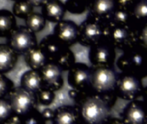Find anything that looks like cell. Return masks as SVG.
<instances>
[{"instance_id":"obj_34","label":"cell","mask_w":147,"mask_h":124,"mask_svg":"<svg viewBox=\"0 0 147 124\" xmlns=\"http://www.w3.org/2000/svg\"><path fill=\"white\" fill-rule=\"evenodd\" d=\"M0 124H22V119L18 116H16V115L13 116L12 115L9 118L0 123Z\"/></svg>"},{"instance_id":"obj_35","label":"cell","mask_w":147,"mask_h":124,"mask_svg":"<svg viewBox=\"0 0 147 124\" xmlns=\"http://www.w3.org/2000/svg\"><path fill=\"white\" fill-rule=\"evenodd\" d=\"M42 117L44 118V120H52L53 117V115H54V111L53 110H50V109H46L44 110V111L42 113H40Z\"/></svg>"},{"instance_id":"obj_30","label":"cell","mask_w":147,"mask_h":124,"mask_svg":"<svg viewBox=\"0 0 147 124\" xmlns=\"http://www.w3.org/2000/svg\"><path fill=\"white\" fill-rule=\"evenodd\" d=\"M13 88V82L4 74L0 73V98H3L4 97L8 96Z\"/></svg>"},{"instance_id":"obj_23","label":"cell","mask_w":147,"mask_h":124,"mask_svg":"<svg viewBox=\"0 0 147 124\" xmlns=\"http://www.w3.org/2000/svg\"><path fill=\"white\" fill-rule=\"evenodd\" d=\"M47 24V20L41 13L33 10L25 19V26L32 32L39 33L42 31Z\"/></svg>"},{"instance_id":"obj_2","label":"cell","mask_w":147,"mask_h":124,"mask_svg":"<svg viewBox=\"0 0 147 124\" xmlns=\"http://www.w3.org/2000/svg\"><path fill=\"white\" fill-rule=\"evenodd\" d=\"M140 26L133 22L120 23L109 22L104 24V40L115 49L126 51L138 44V33Z\"/></svg>"},{"instance_id":"obj_21","label":"cell","mask_w":147,"mask_h":124,"mask_svg":"<svg viewBox=\"0 0 147 124\" xmlns=\"http://www.w3.org/2000/svg\"><path fill=\"white\" fill-rule=\"evenodd\" d=\"M14 14L6 9H0V38H6L16 27Z\"/></svg>"},{"instance_id":"obj_16","label":"cell","mask_w":147,"mask_h":124,"mask_svg":"<svg viewBox=\"0 0 147 124\" xmlns=\"http://www.w3.org/2000/svg\"><path fill=\"white\" fill-rule=\"evenodd\" d=\"M18 54L7 44L0 43V73H7L16 66Z\"/></svg>"},{"instance_id":"obj_20","label":"cell","mask_w":147,"mask_h":124,"mask_svg":"<svg viewBox=\"0 0 147 124\" xmlns=\"http://www.w3.org/2000/svg\"><path fill=\"white\" fill-rule=\"evenodd\" d=\"M53 124H78V118L76 110L69 106H62L54 111Z\"/></svg>"},{"instance_id":"obj_24","label":"cell","mask_w":147,"mask_h":124,"mask_svg":"<svg viewBox=\"0 0 147 124\" xmlns=\"http://www.w3.org/2000/svg\"><path fill=\"white\" fill-rule=\"evenodd\" d=\"M53 63L56 64L63 72L68 71L76 63V57L69 47H65Z\"/></svg>"},{"instance_id":"obj_37","label":"cell","mask_w":147,"mask_h":124,"mask_svg":"<svg viewBox=\"0 0 147 124\" xmlns=\"http://www.w3.org/2000/svg\"><path fill=\"white\" fill-rule=\"evenodd\" d=\"M109 124H126L124 123V121L122 120H120V119H114L113 121L110 122Z\"/></svg>"},{"instance_id":"obj_12","label":"cell","mask_w":147,"mask_h":124,"mask_svg":"<svg viewBox=\"0 0 147 124\" xmlns=\"http://www.w3.org/2000/svg\"><path fill=\"white\" fill-rule=\"evenodd\" d=\"M78 26L71 20H62L56 23L53 35L65 47H70L78 42Z\"/></svg>"},{"instance_id":"obj_36","label":"cell","mask_w":147,"mask_h":124,"mask_svg":"<svg viewBox=\"0 0 147 124\" xmlns=\"http://www.w3.org/2000/svg\"><path fill=\"white\" fill-rule=\"evenodd\" d=\"M34 8L35 7H41L47 0H27Z\"/></svg>"},{"instance_id":"obj_9","label":"cell","mask_w":147,"mask_h":124,"mask_svg":"<svg viewBox=\"0 0 147 124\" xmlns=\"http://www.w3.org/2000/svg\"><path fill=\"white\" fill-rule=\"evenodd\" d=\"M115 55V48L105 40L90 47L89 51V60L94 67H113Z\"/></svg>"},{"instance_id":"obj_31","label":"cell","mask_w":147,"mask_h":124,"mask_svg":"<svg viewBox=\"0 0 147 124\" xmlns=\"http://www.w3.org/2000/svg\"><path fill=\"white\" fill-rule=\"evenodd\" d=\"M13 115L11 107L7 99L0 98V123L7 120Z\"/></svg>"},{"instance_id":"obj_29","label":"cell","mask_w":147,"mask_h":124,"mask_svg":"<svg viewBox=\"0 0 147 124\" xmlns=\"http://www.w3.org/2000/svg\"><path fill=\"white\" fill-rule=\"evenodd\" d=\"M22 117V124H45V120L41 114L37 111H34V110Z\"/></svg>"},{"instance_id":"obj_25","label":"cell","mask_w":147,"mask_h":124,"mask_svg":"<svg viewBox=\"0 0 147 124\" xmlns=\"http://www.w3.org/2000/svg\"><path fill=\"white\" fill-rule=\"evenodd\" d=\"M34 10V7L27 0H17L12 6V13L17 18L25 20Z\"/></svg>"},{"instance_id":"obj_19","label":"cell","mask_w":147,"mask_h":124,"mask_svg":"<svg viewBox=\"0 0 147 124\" xmlns=\"http://www.w3.org/2000/svg\"><path fill=\"white\" fill-rule=\"evenodd\" d=\"M20 84L21 87L35 94L42 88V81L39 71L30 69L25 72L21 77Z\"/></svg>"},{"instance_id":"obj_33","label":"cell","mask_w":147,"mask_h":124,"mask_svg":"<svg viewBox=\"0 0 147 124\" xmlns=\"http://www.w3.org/2000/svg\"><path fill=\"white\" fill-rule=\"evenodd\" d=\"M136 0H115L116 9H130L132 5Z\"/></svg>"},{"instance_id":"obj_5","label":"cell","mask_w":147,"mask_h":124,"mask_svg":"<svg viewBox=\"0 0 147 124\" xmlns=\"http://www.w3.org/2000/svg\"><path fill=\"white\" fill-rule=\"evenodd\" d=\"M6 38L7 44L17 54H24L38 44L35 34L23 25L16 26Z\"/></svg>"},{"instance_id":"obj_28","label":"cell","mask_w":147,"mask_h":124,"mask_svg":"<svg viewBox=\"0 0 147 124\" xmlns=\"http://www.w3.org/2000/svg\"><path fill=\"white\" fill-rule=\"evenodd\" d=\"M110 21L115 22H120V23H125V22H132L130 10L126 9H116L115 10L113 16H112Z\"/></svg>"},{"instance_id":"obj_4","label":"cell","mask_w":147,"mask_h":124,"mask_svg":"<svg viewBox=\"0 0 147 124\" xmlns=\"http://www.w3.org/2000/svg\"><path fill=\"white\" fill-rule=\"evenodd\" d=\"M118 74L111 66H98L91 69L90 90L97 94L115 91Z\"/></svg>"},{"instance_id":"obj_10","label":"cell","mask_w":147,"mask_h":124,"mask_svg":"<svg viewBox=\"0 0 147 124\" xmlns=\"http://www.w3.org/2000/svg\"><path fill=\"white\" fill-rule=\"evenodd\" d=\"M91 68L84 63H75L68 70L69 85L77 91L90 90Z\"/></svg>"},{"instance_id":"obj_13","label":"cell","mask_w":147,"mask_h":124,"mask_svg":"<svg viewBox=\"0 0 147 124\" xmlns=\"http://www.w3.org/2000/svg\"><path fill=\"white\" fill-rule=\"evenodd\" d=\"M42 87L52 91L59 90L63 85V71L54 63L47 62L40 70Z\"/></svg>"},{"instance_id":"obj_14","label":"cell","mask_w":147,"mask_h":124,"mask_svg":"<svg viewBox=\"0 0 147 124\" xmlns=\"http://www.w3.org/2000/svg\"><path fill=\"white\" fill-rule=\"evenodd\" d=\"M65 3L60 0H47L41 6V14L45 19L52 23L62 21L66 14Z\"/></svg>"},{"instance_id":"obj_8","label":"cell","mask_w":147,"mask_h":124,"mask_svg":"<svg viewBox=\"0 0 147 124\" xmlns=\"http://www.w3.org/2000/svg\"><path fill=\"white\" fill-rule=\"evenodd\" d=\"M8 102L11 107L13 114L18 117H23L34 110L36 97L22 87L13 88L8 94Z\"/></svg>"},{"instance_id":"obj_27","label":"cell","mask_w":147,"mask_h":124,"mask_svg":"<svg viewBox=\"0 0 147 124\" xmlns=\"http://www.w3.org/2000/svg\"><path fill=\"white\" fill-rule=\"evenodd\" d=\"M35 97H36V100H38L40 104H50L53 101L55 98V94L53 91L42 87L35 93Z\"/></svg>"},{"instance_id":"obj_11","label":"cell","mask_w":147,"mask_h":124,"mask_svg":"<svg viewBox=\"0 0 147 124\" xmlns=\"http://www.w3.org/2000/svg\"><path fill=\"white\" fill-rule=\"evenodd\" d=\"M115 9V0H89L88 17L105 24L111 20Z\"/></svg>"},{"instance_id":"obj_38","label":"cell","mask_w":147,"mask_h":124,"mask_svg":"<svg viewBox=\"0 0 147 124\" xmlns=\"http://www.w3.org/2000/svg\"><path fill=\"white\" fill-rule=\"evenodd\" d=\"M11 1H14V2H16V1H17V0H11Z\"/></svg>"},{"instance_id":"obj_15","label":"cell","mask_w":147,"mask_h":124,"mask_svg":"<svg viewBox=\"0 0 147 124\" xmlns=\"http://www.w3.org/2000/svg\"><path fill=\"white\" fill-rule=\"evenodd\" d=\"M43 53L47 58L48 62H53L54 60L62 53V51L66 47L63 46L53 35H48L42 38L40 43H38Z\"/></svg>"},{"instance_id":"obj_26","label":"cell","mask_w":147,"mask_h":124,"mask_svg":"<svg viewBox=\"0 0 147 124\" xmlns=\"http://www.w3.org/2000/svg\"><path fill=\"white\" fill-rule=\"evenodd\" d=\"M89 0H65L66 11L73 15H82L88 9Z\"/></svg>"},{"instance_id":"obj_32","label":"cell","mask_w":147,"mask_h":124,"mask_svg":"<svg viewBox=\"0 0 147 124\" xmlns=\"http://www.w3.org/2000/svg\"><path fill=\"white\" fill-rule=\"evenodd\" d=\"M139 46L147 49V23L140 25L138 33Z\"/></svg>"},{"instance_id":"obj_3","label":"cell","mask_w":147,"mask_h":124,"mask_svg":"<svg viewBox=\"0 0 147 124\" xmlns=\"http://www.w3.org/2000/svg\"><path fill=\"white\" fill-rule=\"evenodd\" d=\"M117 66L121 73L136 75L140 78L146 74V49L136 46L126 50L117 60Z\"/></svg>"},{"instance_id":"obj_17","label":"cell","mask_w":147,"mask_h":124,"mask_svg":"<svg viewBox=\"0 0 147 124\" xmlns=\"http://www.w3.org/2000/svg\"><path fill=\"white\" fill-rule=\"evenodd\" d=\"M124 123L126 124H145L146 112L140 102H133L124 112Z\"/></svg>"},{"instance_id":"obj_1","label":"cell","mask_w":147,"mask_h":124,"mask_svg":"<svg viewBox=\"0 0 147 124\" xmlns=\"http://www.w3.org/2000/svg\"><path fill=\"white\" fill-rule=\"evenodd\" d=\"M79 106L76 109L81 124H105L110 114V104L115 101V92L97 94L93 91H79Z\"/></svg>"},{"instance_id":"obj_6","label":"cell","mask_w":147,"mask_h":124,"mask_svg":"<svg viewBox=\"0 0 147 124\" xmlns=\"http://www.w3.org/2000/svg\"><path fill=\"white\" fill-rule=\"evenodd\" d=\"M104 40V24L88 17L78 29V42L84 47H92Z\"/></svg>"},{"instance_id":"obj_7","label":"cell","mask_w":147,"mask_h":124,"mask_svg":"<svg viewBox=\"0 0 147 124\" xmlns=\"http://www.w3.org/2000/svg\"><path fill=\"white\" fill-rule=\"evenodd\" d=\"M144 91L141 78L130 74L124 73L117 76L115 92L116 96L125 100H134L140 97Z\"/></svg>"},{"instance_id":"obj_18","label":"cell","mask_w":147,"mask_h":124,"mask_svg":"<svg viewBox=\"0 0 147 124\" xmlns=\"http://www.w3.org/2000/svg\"><path fill=\"white\" fill-rule=\"evenodd\" d=\"M24 60L30 69L37 71L48 62L47 56L38 44L24 54Z\"/></svg>"},{"instance_id":"obj_22","label":"cell","mask_w":147,"mask_h":124,"mask_svg":"<svg viewBox=\"0 0 147 124\" xmlns=\"http://www.w3.org/2000/svg\"><path fill=\"white\" fill-rule=\"evenodd\" d=\"M129 10L134 23L138 26L147 23V0H136Z\"/></svg>"}]
</instances>
